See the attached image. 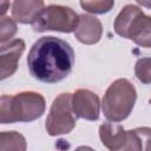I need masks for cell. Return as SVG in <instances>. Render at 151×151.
<instances>
[{
  "instance_id": "6da1fadb",
  "label": "cell",
  "mask_w": 151,
  "mask_h": 151,
  "mask_svg": "<svg viewBox=\"0 0 151 151\" xmlns=\"http://www.w3.org/2000/svg\"><path fill=\"white\" fill-rule=\"evenodd\" d=\"M74 65V51L65 40L47 35L39 38L27 55L31 76L46 84L64 80Z\"/></svg>"
},
{
  "instance_id": "7a4b0ae2",
  "label": "cell",
  "mask_w": 151,
  "mask_h": 151,
  "mask_svg": "<svg viewBox=\"0 0 151 151\" xmlns=\"http://www.w3.org/2000/svg\"><path fill=\"white\" fill-rule=\"evenodd\" d=\"M46 110L42 94L34 91H22L14 96H1L0 123H29L39 119Z\"/></svg>"
},
{
  "instance_id": "3957f363",
  "label": "cell",
  "mask_w": 151,
  "mask_h": 151,
  "mask_svg": "<svg viewBox=\"0 0 151 151\" xmlns=\"http://www.w3.org/2000/svg\"><path fill=\"white\" fill-rule=\"evenodd\" d=\"M114 32L140 47H151V17L134 5H126L114 19Z\"/></svg>"
},
{
  "instance_id": "277c9868",
  "label": "cell",
  "mask_w": 151,
  "mask_h": 151,
  "mask_svg": "<svg viewBox=\"0 0 151 151\" xmlns=\"http://www.w3.org/2000/svg\"><path fill=\"white\" fill-rule=\"evenodd\" d=\"M136 100L137 91L133 84L125 78H119L107 87L103 97L101 110L107 120L119 123L130 116Z\"/></svg>"
},
{
  "instance_id": "5b68a950",
  "label": "cell",
  "mask_w": 151,
  "mask_h": 151,
  "mask_svg": "<svg viewBox=\"0 0 151 151\" xmlns=\"http://www.w3.org/2000/svg\"><path fill=\"white\" fill-rule=\"evenodd\" d=\"M79 24V15L67 6L50 5L44 7L33 18L31 26L34 32L55 31L61 33L74 32Z\"/></svg>"
},
{
  "instance_id": "8992f818",
  "label": "cell",
  "mask_w": 151,
  "mask_h": 151,
  "mask_svg": "<svg viewBox=\"0 0 151 151\" xmlns=\"http://www.w3.org/2000/svg\"><path fill=\"white\" fill-rule=\"evenodd\" d=\"M77 118L72 106V94L68 92L60 93L50 107L45 129L50 136L67 134L76 127Z\"/></svg>"
},
{
  "instance_id": "52a82bcc",
  "label": "cell",
  "mask_w": 151,
  "mask_h": 151,
  "mask_svg": "<svg viewBox=\"0 0 151 151\" xmlns=\"http://www.w3.org/2000/svg\"><path fill=\"white\" fill-rule=\"evenodd\" d=\"M72 106L76 116L86 120H97L100 112L99 97L86 88H79L72 94Z\"/></svg>"
},
{
  "instance_id": "ba28073f",
  "label": "cell",
  "mask_w": 151,
  "mask_h": 151,
  "mask_svg": "<svg viewBox=\"0 0 151 151\" xmlns=\"http://www.w3.org/2000/svg\"><path fill=\"white\" fill-rule=\"evenodd\" d=\"M25 41L22 39H14L7 44H1L0 48V79L13 76L18 68V61L25 51Z\"/></svg>"
},
{
  "instance_id": "9c48e42d",
  "label": "cell",
  "mask_w": 151,
  "mask_h": 151,
  "mask_svg": "<svg viewBox=\"0 0 151 151\" xmlns=\"http://www.w3.org/2000/svg\"><path fill=\"white\" fill-rule=\"evenodd\" d=\"M103 35V25L100 20L90 14H80L79 24L74 31L78 41L85 45L97 44Z\"/></svg>"
},
{
  "instance_id": "30bf717a",
  "label": "cell",
  "mask_w": 151,
  "mask_h": 151,
  "mask_svg": "<svg viewBox=\"0 0 151 151\" xmlns=\"http://www.w3.org/2000/svg\"><path fill=\"white\" fill-rule=\"evenodd\" d=\"M99 138L101 144L110 151L126 150L127 145V131L114 123H104L99 126Z\"/></svg>"
},
{
  "instance_id": "8fae6325",
  "label": "cell",
  "mask_w": 151,
  "mask_h": 151,
  "mask_svg": "<svg viewBox=\"0 0 151 151\" xmlns=\"http://www.w3.org/2000/svg\"><path fill=\"white\" fill-rule=\"evenodd\" d=\"M45 7L44 0H13L12 17L19 24H31L33 18Z\"/></svg>"
},
{
  "instance_id": "7c38bea8",
  "label": "cell",
  "mask_w": 151,
  "mask_h": 151,
  "mask_svg": "<svg viewBox=\"0 0 151 151\" xmlns=\"http://www.w3.org/2000/svg\"><path fill=\"white\" fill-rule=\"evenodd\" d=\"M27 147L25 137L15 131H4L0 133V150H19L25 151Z\"/></svg>"
},
{
  "instance_id": "4fadbf2b",
  "label": "cell",
  "mask_w": 151,
  "mask_h": 151,
  "mask_svg": "<svg viewBox=\"0 0 151 151\" xmlns=\"http://www.w3.org/2000/svg\"><path fill=\"white\" fill-rule=\"evenodd\" d=\"M114 6V0H80V7L92 14L109 13Z\"/></svg>"
},
{
  "instance_id": "5bb4252c",
  "label": "cell",
  "mask_w": 151,
  "mask_h": 151,
  "mask_svg": "<svg viewBox=\"0 0 151 151\" xmlns=\"http://www.w3.org/2000/svg\"><path fill=\"white\" fill-rule=\"evenodd\" d=\"M134 74L143 84H151V58H140L134 65Z\"/></svg>"
},
{
  "instance_id": "9a60e30c",
  "label": "cell",
  "mask_w": 151,
  "mask_h": 151,
  "mask_svg": "<svg viewBox=\"0 0 151 151\" xmlns=\"http://www.w3.org/2000/svg\"><path fill=\"white\" fill-rule=\"evenodd\" d=\"M18 28L15 20L9 17H1L0 20V44H6L15 35Z\"/></svg>"
},
{
  "instance_id": "2e32d148",
  "label": "cell",
  "mask_w": 151,
  "mask_h": 151,
  "mask_svg": "<svg viewBox=\"0 0 151 151\" xmlns=\"http://www.w3.org/2000/svg\"><path fill=\"white\" fill-rule=\"evenodd\" d=\"M133 131L137 134L140 150L151 151V129L143 126V127H136L133 129Z\"/></svg>"
},
{
  "instance_id": "e0dca14e",
  "label": "cell",
  "mask_w": 151,
  "mask_h": 151,
  "mask_svg": "<svg viewBox=\"0 0 151 151\" xmlns=\"http://www.w3.org/2000/svg\"><path fill=\"white\" fill-rule=\"evenodd\" d=\"M140 6L145 7V8H149L151 9V0H136Z\"/></svg>"
},
{
  "instance_id": "ac0fdd59",
  "label": "cell",
  "mask_w": 151,
  "mask_h": 151,
  "mask_svg": "<svg viewBox=\"0 0 151 151\" xmlns=\"http://www.w3.org/2000/svg\"><path fill=\"white\" fill-rule=\"evenodd\" d=\"M7 4H8V0H1V12H0L1 17H4L7 11Z\"/></svg>"
}]
</instances>
